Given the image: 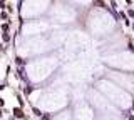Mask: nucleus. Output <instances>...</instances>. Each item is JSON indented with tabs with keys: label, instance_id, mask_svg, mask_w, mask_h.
<instances>
[{
	"label": "nucleus",
	"instance_id": "9",
	"mask_svg": "<svg viewBox=\"0 0 134 120\" xmlns=\"http://www.w3.org/2000/svg\"><path fill=\"white\" fill-rule=\"evenodd\" d=\"M17 102H18V107H24V98L20 95H17Z\"/></svg>",
	"mask_w": 134,
	"mask_h": 120
},
{
	"label": "nucleus",
	"instance_id": "4",
	"mask_svg": "<svg viewBox=\"0 0 134 120\" xmlns=\"http://www.w3.org/2000/svg\"><path fill=\"white\" fill-rule=\"evenodd\" d=\"M2 42H5V44H8L10 42V32H2Z\"/></svg>",
	"mask_w": 134,
	"mask_h": 120
},
{
	"label": "nucleus",
	"instance_id": "13",
	"mask_svg": "<svg viewBox=\"0 0 134 120\" xmlns=\"http://www.w3.org/2000/svg\"><path fill=\"white\" fill-rule=\"evenodd\" d=\"M128 13H129V17H134V10H129Z\"/></svg>",
	"mask_w": 134,
	"mask_h": 120
},
{
	"label": "nucleus",
	"instance_id": "3",
	"mask_svg": "<svg viewBox=\"0 0 134 120\" xmlns=\"http://www.w3.org/2000/svg\"><path fill=\"white\" fill-rule=\"evenodd\" d=\"M14 60H15V65H17V67H24V65H25V60H24L20 55H17Z\"/></svg>",
	"mask_w": 134,
	"mask_h": 120
},
{
	"label": "nucleus",
	"instance_id": "14",
	"mask_svg": "<svg viewBox=\"0 0 134 120\" xmlns=\"http://www.w3.org/2000/svg\"><path fill=\"white\" fill-rule=\"evenodd\" d=\"M5 90V85H0V92H4Z\"/></svg>",
	"mask_w": 134,
	"mask_h": 120
},
{
	"label": "nucleus",
	"instance_id": "12",
	"mask_svg": "<svg viewBox=\"0 0 134 120\" xmlns=\"http://www.w3.org/2000/svg\"><path fill=\"white\" fill-rule=\"evenodd\" d=\"M42 120H50V115H47V114H42V117H40Z\"/></svg>",
	"mask_w": 134,
	"mask_h": 120
},
{
	"label": "nucleus",
	"instance_id": "7",
	"mask_svg": "<svg viewBox=\"0 0 134 120\" xmlns=\"http://www.w3.org/2000/svg\"><path fill=\"white\" fill-rule=\"evenodd\" d=\"M0 18H2V20H8V18H10V17H8V12H7V10H2Z\"/></svg>",
	"mask_w": 134,
	"mask_h": 120
},
{
	"label": "nucleus",
	"instance_id": "16",
	"mask_svg": "<svg viewBox=\"0 0 134 120\" xmlns=\"http://www.w3.org/2000/svg\"><path fill=\"white\" fill-rule=\"evenodd\" d=\"M128 120H134V115H131V117H129V119Z\"/></svg>",
	"mask_w": 134,
	"mask_h": 120
},
{
	"label": "nucleus",
	"instance_id": "11",
	"mask_svg": "<svg viewBox=\"0 0 134 120\" xmlns=\"http://www.w3.org/2000/svg\"><path fill=\"white\" fill-rule=\"evenodd\" d=\"M4 107H5V98L0 97V109H4Z\"/></svg>",
	"mask_w": 134,
	"mask_h": 120
},
{
	"label": "nucleus",
	"instance_id": "15",
	"mask_svg": "<svg viewBox=\"0 0 134 120\" xmlns=\"http://www.w3.org/2000/svg\"><path fill=\"white\" fill-rule=\"evenodd\" d=\"M2 117H4V110L0 109V119H2Z\"/></svg>",
	"mask_w": 134,
	"mask_h": 120
},
{
	"label": "nucleus",
	"instance_id": "17",
	"mask_svg": "<svg viewBox=\"0 0 134 120\" xmlns=\"http://www.w3.org/2000/svg\"><path fill=\"white\" fill-rule=\"evenodd\" d=\"M132 110H134V100H132Z\"/></svg>",
	"mask_w": 134,
	"mask_h": 120
},
{
	"label": "nucleus",
	"instance_id": "8",
	"mask_svg": "<svg viewBox=\"0 0 134 120\" xmlns=\"http://www.w3.org/2000/svg\"><path fill=\"white\" fill-rule=\"evenodd\" d=\"M2 32H10V25L8 23H2Z\"/></svg>",
	"mask_w": 134,
	"mask_h": 120
},
{
	"label": "nucleus",
	"instance_id": "5",
	"mask_svg": "<svg viewBox=\"0 0 134 120\" xmlns=\"http://www.w3.org/2000/svg\"><path fill=\"white\" fill-rule=\"evenodd\" d=\"M24 88V93H25V95H30V93L34 92V87L32 85H25V87H22Z\"/></svg>",
	"mask_w": 134,
	"mask_h": 120
},
{
	"label": "nucleus",
	"instance_id": "6",
	"mask_svg": "<svg viewBox=\"0 0 134 120\" xmlns=\"http://www.w3.org/2000/svg\"><path fill=\"white\" fill-rule=\"evenodd\" d=\"M32 114L35 115V117H42V112H40V109H37V107H34V105H32Z\"/></svg>",
	"mask_w": 134,
	"mask_h": 120
},
{
	"label": "nucleus",
	"instance_id": "1",
	"mask_svg": "<svg viewBox=\"0 0 134 120\" xmlns=\"http://www.w3.org/2000/svg\"><path fill=\"white\" fill-rule=\"evenodd\" d=\"M15 77L18 78V80H22V82H27V75H25V70H24V67H17Z\"/></svg>",
	"mask_w": 134,
	"mask_h": 120
},
{
	"label": "nucleus",
	"instance_id": "10",
	"mask_svg": "<svg viewBox=\"0 0 134 120\" xmlns=\"http://www.w3.org/2000/svg\"><path fill=\"white\" fill-rule=\"evenodd\" d=\"M7 12H8V13H12V12H14V5H12V3H8V5H7V8H5Z\"/></svg>",
	"mask_w": 134,
	"mask_h": 120
},
{
	"label": "nucleus",
	"instance_id": "18",
	"mask_svg": "<svg viewBox=\"0 0 134 120\" xmlns=\"http://www.w3.org/2000/svg\"><path fill=\"white\" fill-rule=\"evenodd\" d=\"M132 30H134V25H132Z\"/></svg>",
	"mask_w": 134,
	"mask_h": 120
},
{
	"label": "nucleus",
	"instance_id": "2",
	"mask_svg": "<svg viewBox=\"0 0 134 120\" xmlns=\"http://www.w3.org/2000/svg\"><path fill=\"white\" fill-rule=\"evenodd\" d=\"M12 114H14V117H15V119H27V117L24 115L22 107H15V109L12 110Z\"/></svg>",
	"mask_w": 134,
	"mask_h": 120
}]
</instances>
